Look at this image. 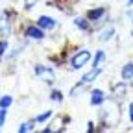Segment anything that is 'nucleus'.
I'll return each mask as SVG.
<instances>
[{"mask_svg":"<svg viewBox=\"0 0 133 133\" xmlns=\"http://www.w3.org/2000/svg\"><path fill=\"white\" fill-rule=\"evenodd\" d=\"M102 120H105L107 126H116L120 120V111H118V104L116 102H109L102 111H100Z\"/></svg>","mask_w":133,"mask_h":133,"instance_id":"obj_1","label":"nucleus"},{"mask_svg":"<svg viewBox=\"0 0 133 133\" xmlns=\"http://www.w3.org/2000/svg\"><path fill=\"white\" fill-rule=\"evenodd\" d=\"M26 37H30V39H37V41H41L44 35H43V28L41 26H28L26 28Z\"/></svg>","mask_w":133,"mask_h":133,"instance_id":"obj_4","label":"nucleus"},{"mask_svg":"<svg viewBox=\"0 0 133 133\" xmlns=\"http://www.w3.org/2000/svg\"><path fill=\"white\" fill-rule=\"evenodd\" d=\"M6 116H8V111H6V107H0V128L4 126V122H6Z\"/></svg>","mask_w":133,"mask_h":133,"instance_id":"obj_20","label":"nucleus"},{"mask_svg":"<svg viewBox=\"0 0 133 133\" xmlns=\"http://www.w3.org/2000/svg\"><path fill=\"white\" fill-rule=\"evenodd\" d=\"M6 48H8V43L6 41H0V57H2V54L6 52Z\"/></svg>","mask_w":133,"mask_h":133,"instance_id":"obj_23","label":"nucleus"},{"mask_svg":"<svg viewBox=\"0 0 133 133\" xmlns=\"http://www.w3.org/2000/svg\"><path fill=\"white\" fill-rule=\"evenodd\" d=\"M37 2H39V0H24V8H26V9H31Z\"/></svg>","mask_w":133,"mask_h":133,"instance_id":"obj_22","label":"nucleus"},{"mask_svg":"<svg viewBox=\"0 0 133 133\" xmlns=\"http://www.w3.org/2000/svg\"><path fill=\"white\" fill-rule=\"evenodd\" d=\"M113 28H107V30H104L102 33H100V41H109L111 37H113Z\"/></svg>","mask_w":133,"mask_h":133,"instance_id":"obj_15","label":"nucleus"},{"mask_svg":"<svg viewBox=\"0 0 133 133\" xmlns=\"http://www.w3.org/2000/svg\"><path fill=\"white\" fill-rule=\"evenodd\" d=\"M11 104H13V98H11L9 94H6V96L0 98V107H9Z\"/></svg>","mask_w":133,"mask_h":133,"instance_id":"obj_18","label":"nucleus"},{"mask_svg":"<svg viewBox=\"0 0 133 133\" xmlns=\"http://www.w3.org/2000/svg\"><path fill=\"white\" fill-rule=\"evenodd\" d=\"M83 85H85L83 81H81V83H78V85L70 91V98H78V94H79V92H83Z\"/></svg>","mask_w":133,"mask_h":133,"instance_id":"obj_17","label":"nucleus"},{"mask_svg":"<svg viewBox=\"0 0 133 133\" xmlns=\"http://www.w3.org/2000/svg\"><path fill=\"white\" fill-rule=\"evenodd\" d=\"M50 98H52L54 102H61V100H63V94H61L59 91H54L52 94H50Z\"/></svg>","mask_w":133,"mask_h":133,"instance_id":"obj_21","label":"nucleus"},{"mask_svg":"<svg viewBox=\"0 0 133 133\" xmlns=\"http://www.w3.org/2000/svg\"><path fill=\"white\" fill-rule=\"evenodd\" d=\"M129 118H131V122H133V104H129Z\"/></svg>","mask_w":133,"mask_h":133,"instance_id":"obj_24","label":"nucleus"},{"mask_svg":"<svg viewBox=\"0 0 133 133\" xmlns=\"http://www.w3.org/2000/svg\"><path fill=\"white\" fill-rule=\"evenodd\" d=\"M100 72H102V69H100V66H94L91 72H87L85 76L81 78V81H83V83H91V81H94V79L98 78V74H100Z\"/></svg>","mask_w":133,"mask_h":133,"instance_id":"obj_10","label":"nucleus"},{"mask_svg":"<svg viewBox=\"0 0 133 133\" xmlns=\"http://www.w3.org/2000/svg\"><path fill=\"white\" fill-rule=\"evenodd\" d=\"M37 26H41L43 30H54L57 24H56V21L54 19H50V17H39V19H37Z\"/></svg>","mask_w":133,"mask_h":133,"instance_id":"obj_5","label":"nucleus"},{"mask_svg":"<svg viewBox=\"0 0 133 133\" xmlns=\"http://www.w3.org/2000/svg\"><path fill=\"white\" fill-rule=\"evenodd\" d=\"M35 76L37 78H41L43 81H46V83H54V72H52V69H48V66H44V65H35Z\"/></svg>","mask_w":133,"mask_h":133,"instance_id":"obj_2","label":"nucleus"},{"mask_svg":"<svg viewBox=\"0 0 133 133\" xmlns=\"http://www.w3.org/2000/svg\"><path fill=\"white\" fill-rule=\"evenodd\" d=\"M104 100H105V96H104V92L100 91V89H94L92 91V94H91V105H102Z\"/></svg>","mask_w":133,"mask_h":133,"instance_id":"obj_9","label":"nucleus"},{"mask_svg":"<svg viewBox=\"0 0 133 133\" xmlns=\"http://www.w3.org/2000/svg\"><path fill=\"white\" fill-rule=\"evenodd\" d=\"M89 59H91V52H89V50H81V52H78V54L72 57V69H74V70L81 69V66L85 65Z\"/></svg>","mask_w":133,"mask_h":133,"instance_id":"obj_3","label":"nucleus"},{"mask_svg":"<svg viewBox=\"0 0 133 133\" xmlns=\"http://www.w3.org/2000/svg\"><path fill=\"white\" fill-rule=\"evenodd\" d=\"M105 15V9L104 8H96V9H91L89 13H87V19L91 21V22H98V21H102V17Z\"/></svg>","mask_w":133,"mask_h":133,"instance_id":"obj_6","label":"nucleus"},{"mask_svg":"<svg viewBox=\"0 0 133 133\" xmlns=\"http://www.w3.org/2000/svg\"><path fill=\"white\" fill-rule=\"evenodd\" d=\"M104 59H105L104 50H98V52H96V57H94V66H100V65L104 63Z\"/></svg>","mask_w":133,"mask_h":133,"instance_id":"obj_16","label":"nucleus"},{"mask_svg":"<svg viewBox=\"0 0 133 133\" xmlns=\"http://www.w3.org/2000/svg\"><path fill=\"white\" fill-rule=\"evenodd\" d=\"M74 26L79 28V30H87L89 24H87V19H81V17H78V19H74Z\"/></svg>","mask_w":133,"mask_h":133,"instance_id":"obj_14","label":"nucleus"},{"mask_svg":"<svg viewBox=\"0 0 133 133\" xmlns=\"http://www.w3.org/2000/svg\"><path fill=\"white\" fill-rule=\"evenodd\" d=\"M33 124H37V120H35V118H33V120H30V122H24V124H21L19 131H21V133H26V131L33 129Z\"/></svg>","mask_w":133,"mask_h":133,"instance_id":"obj_13","label":"nucleus"},{"mask_svg":"<svg viewBox=\"0 0 133 133\" xmlns=\"http://www.w3.org/2000/svg\"><path fill=\"white\" fill-rule=\"evenodd\" d=\"M50 116H52V111H44L43 115H39V116H37L35 120H37V122H44V120H48V118H50Z\"/></svg>","mask_w":133,"mask_h":133,"instance_id":"obj_19","label":"nucleus"},{"mask_svg":"<svg viewBox=\"0 0 133 133\" xmlns=\"http://www.w3.org/2000/svg\"><path fill=\"white\" fill-rule=\"evenodd\" d=\"M126 91H128L126 81H118V83H115V85H111V92H113V96H116V98L126 96Z\"/></svg>","mask_w":133,"mask_h":133,"instance_id":"obj_7","label":"nucleus"},{"mask_svg":"<svg viewBox=\"0 0 133 133\" xmlns=\"http://www.w3.org/2000/svg\"><path fill=\"white\" fill-rule=\"evenodd\" d=\"M0 33H2V37H9V33H11V28H9V21H8V17L6 13L0 17Z\"/></svg>","mask_w":133,"mask_h":133,"instance_id":"obj_8","label":"nucleus"},{"mask_svg":"<svg viewBox=\"0 0 133 133\" xmlns=\"http://www.w3.org/2000/svg\"><path fill=\"white\" fill-rule=\"evenodd\" d=\"M65 122V118H63V116H57V118H56V122L54 124H50V128H46L44 129V133H50V131H61L63 128H61V124Z\"/></svg>","mask_w":133,"mask_h":133,"instance_id":"obj_11","label":"nucleus"},{"mask_svg":"<svg viewBox=\"0 0 133 133\" xmlns=\"http://www.w3.org/2000/svg\"><path fill=\"white\" fill-rule=\"evenodd\" d=\"M122 78L124 79H131L133 78V63H128L122 66Z\"/></svg>","mask_w":133,"mask_h":133,"instance_id":"obj_12","label":"nucleus"},{"mask_svg":"<svg viewBox=\"0 0 133 133\" xmlns=\"http://www.w3.org/2000/svg\"><path fill=\"white\" fill-rule=\"evenodd\" d=\"M131 21H133V19H131Z\"/></svg>","mask_w":133,"mask_h":133,"instance_id":"obj_26","label":"nucleus"},{"mask_svg":"<svg viewBox=\"0 0 133 133\" xmlns=\"http://www.w3.org/2000/svg\"><path fill=\"white\" fill-rule=\"evenodd\" d=\"M128 2H129V6H133V0H128Z\"/></svg>","mask_w":133,"mask_h":133,"instance_id":"obj_25","label":"nucleus"}]
</instances>
